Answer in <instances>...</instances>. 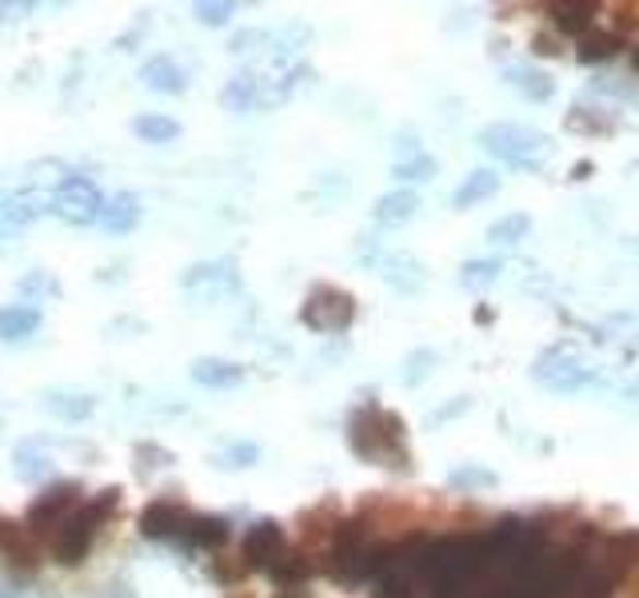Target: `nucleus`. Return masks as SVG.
<instances>
[{
    "mask_svg": "<svg viewBox=\"0 0 639 598\" xmlns=\"http://www.w3.org/2000/svg\"><path fill=\"white\" fill-rule=\"evenodd\" d=\"M348 447L368 463L383 467H404L407 471V447H404V423L395 411H383L376 403H364L348 415Z\"/></svg>",
    "mask_w": 639,
    "mask_h": 598,
    "instance_id": "nucleus-1",
    "label": "nucleus"
},
{
    "mask_svg": "<svg viewBox=\"0 0 639 598\" xmlns=\"http://www.w3.org/2000/svg\"><path fill=\"white\" fill-rule=\"evenodd\" d=\"M117 506H120V487H108V491H100L96 499H88V503L76 506V511L69 515V523H64V527L48 539L52 559H57L60 566H81L84 559H88V551H93L96 530L113 518Z\"/></svg>",
    "mask_w": 639,
    "mask_h": 598,
    "instance_id": "nucleus-2",
    "label": "nucleus"
},
{
    "mask_svg": "<svg viewBox=\"0 0 639 598\" xmlns=\"http://www.w3.org/2000/svg\"><path fill=\"white\" fill-rule=\"evenodd\" d=\"M480 144H484L488 156H500L504 164H516V168H540V164L552 156V140H547L540 128L511 124V120L484 128V132H480Z\"/></svg>",
    "mask_w": 639,
    "mask_h": 598,
    "instance_id": "nucleus-3",
    "label": "nucleus"
},
{
    "mask_svg": "<svg viewBox=\"0 0 639 598\" xmlns=\"http://www.w3.org/2000/svg\"><path fill=\"white\" fill-rule=\"evenodd\" d=\"M352 320H356V299H352V291L332 288V284H316L304 296L300 323H308L312 332H348Z\"/></svg>",
    "mask_w": 639,
    "mask_h": 598,
    "instance_id": "nucleus-4",
    "label": "nucleus"
},
{
    "mask_svg": "<svg viewBox=\"0 0 639 598\" xmlns=\"http://www.w3.org/2000/svg\"><path fill=\"white\" fill-rule=\"evenodd\" d=\"M532 375L544 383V387H552V392H580V387H588V383H600V375L583 363L580 351H576L571 344L547 347L544 356L535 359Z\"/></svg>",
    "mask_w": 639,
    "mask_h": 598,
    "instance_id": "nucleus-5",
    "label": "nucleus"
},
{
    "mask_svg": "<svg viewBox=\"0 0 639 598\" xmlns=\"http://www.w3.org/2000/svg\"><path fill=\"white\" fill-rule=\"evenodd\" d=\"M81 503L84 499H81V487L76 483H52L45 495L33 499L28 515H24V527L33 530L36 539H52Z\"/></svg>",
    "mask_w": 639,
    "mask_h": 598,
    "instance_id": "nucleus-6",
    "label": "nucleus"
},
{
    "mask_svg": "<svg viewBox=\"0 0 639 598\" xmlns=\"http://www.w3.org/2000/svg\"><path fill=\"white\" fill-rule=\"evenodd\" d=\"M100 207H105V196L96 192L88 176H69L52 196V212L69 224H93V219H100Z\"/></svg>",
    "mask_w": 639,
    "mask_h": 598,
    "instance_id": "nucleus-7",
    "label": "nucleus"
},
{
    "mask_svg": "<svg viewBox=\"0 0 639 598\" xmlns=\"http://www.w3.org/2000/svg\"><path fill=\"white\" fill-rule=\"evenodd\" d=\"M188 523H192V511H185L180 503H168V499H156L140 511V535L144 539H176L185 542Z\"/></svg>",
    "mask_w": 639,
    "mask_h": 598,
    "instance_id": "nucleus-8",
    "label": "nucleus"
},
{
    "mask_svg": "<svg viewBox=\"0 0 639 598\" xmlns=\"http://www.w3.org/2000/svg\"><path fill=\"white\" fill-rule=\"evenodd\" d=\"M639 566V530H616L595 547V571H604L619 583V578Z\"/></svg>",
    "mask_w": 639,
    "mask_h": 598,
    "instance_id": "nucleus-9",
    "label": "nucleus"
},
{
    "mask_svg": "<svg viewBox=\"0 0 639 598\" xmlns=\"http://www.w3.org/2000/svg\"><path fill=\"white\" fill-rule=\"evenodd\" d=\"M288 542H284V530H280V523H272V518H260V523H252L245 535V542H240V559H245L248 571H268V566L276 563V554L284 551Z\"/></svg>",
    "mask_w": 639,
    "mask_h": 598,
    "instance_id": "nucleus-10",
    "label": "nucleus"
},
{
    "mask_svg": "<svg viewBox=\"0 0 639 598\" xmlns=\"http://www.w3.org/2000/svg\"><path fill=\"white\" fill-rule=\"evenodd\" d=\"M0 551L16 571H36L40 566V542L24 523H0Z\"/></svg>",
    "mask_w": 639,
    "mask_h": 598,
    "instance_id": "nucleus-11",
    "label": "nucleus"
},
{
    "mask_svg": "<svg viewBox=\"0 0 639 598\" xmlns=\"http://www.w3.org/2000/svg\"><path fill=\"white\" fill-rule=\"evenodd\" d=\"M45 204H52V196H36V192H28V196H9L0 200V240L4 236H16V231L24 228V224H33L40 212H48Z\"/></svg>",
    "mask_w": 639,
    "mask_h": 598,
    "instance_id": "nucleus-12",
    "label": "nucleus"
},
{
    "mask_svg": "<svg viewBox=\"0 0 639 598\" xmlns=\"http://www.w3.org/2000/svg\"><path fill=\"white\" fill-rule=\"evenodd\" d=\"M140 81L149 84L152 93H168V96L185 93V88H188L185 69H180V64H176L173 57H152V60H144V64H140Z\"/></svg>",
    "mask_w": 639,
    "mask_h": 598,
    "instance_id": "nucleus-13",
    "label": "nucleus"
},
{
    "mask_svg": "<svg viewBox=\"0 0 639 598\" xmlns=\"http://www.w3.org/2000/svg\"><path fill=\"white\" fill-rule=\"evenodd\" d=\"M192 380L200 387H212V392H224V387H236V383H245V368L233 363V359H216V356H204L192 363Z\"/></svg>",
    "mask_w": 639,
    "mask_h": 598,
    "instance_id": "nucleus-14",
    "label": "nucleus"
},
{
    "mask_svg": "<svg viewBox=\"0 0 639 598\" xmlns=\"http://www.w3.org/2000/svg\"><path fill=\"white\" fill-rule=\"evenodd\" d=\"M504 81L516 88V93L523 96V100H535V104H544L552 100V93H556V84H552V76L540 69H532V64H516V69L504 72Z\"/></svg>",
    "mask_w": 639,
    "mask_h": 598,
    "instance_id": "nucleus-15",
    "label": "nucleus"
},
{
    "mask_svg": "<svg viewBox=\"0 0 639 598\" xmlns=\"http://www.w3.org/2000/svg\"><path fill=\"white\" fill-rule=\"evenodd\" d=\"M416 207H419V196L412 192V188H395V192L376 200L372 219L376 224H383V228H392V224H407V219L416 216Z\"/></svg>",
    "mask_w": 639,
    "mask_h": 598,
    "instance_id": "nucleus-16",
    "label": "nucleus"
},
{
    "mask_svg": "<svg viewBox=\"0 0 639 598\" xmlns=\"http://www.w3.org/2000/svg\"><path fill=\"white\" fill-rule=\"evenodd\" d=\"M552 24H556L559 33L568 36H588L595 24V12H600V4H592V0H580V4H552Z\"/></svg>",
    "mask_w": 639,
    "mask_h": 598,
    "instance_id": "nucleus-17",
    "label": "nucleus"
},
{
    "mask_svg": "<svg viewBox=\"0 0 639 598\" xmlns=\"http://www.w3.org/2000/svg\"><path fill=\"white\" fill-rule=\"evenodd\" d=\"M268 575L276 578L280 587H308V575H312V559L296 547H284L276 554V563L268 566Z\"/></svg>",
    "mask_w": 639,
    "mask_h": 598,
    "instance_id": "nucleus-18",
    "label": "nucleus"
},
{
    "mask_svg": "<svg viewBox=\"0 0 639 598\" xmlns=\"http://www.w3.org/2000/svg\"><path fill=\"white\" fill-rule=\"evenodd\" d=\"M496 192H500V176L492 172V168H476V172L468 176L464 184L455 188L452 204H455V212H468L472 204H480V200L496 196Z\"/></svg>",
    "mask_w": 639,
    "mask_h": 598,
    "instance_id": "nucleus-19",
    "label": "nucleus"
},
{
    "mask_svg": "<svg viewBox=\"0 0 639 598\" xmlns=\"http://www.w3.org/2000/svg\"><path fill=\"white\" fill-rule=\"evenodd\" d=\"M228 523L216 515H192V523H188V535L185 542L188 547H200V551H216V547H224L228 542Z\"/></svg>",
    "mask_w": 639,
    "mask_h": 598,
    "instance_id": "nucleus-20",
    "label": "nucleus"
},
{
    "mask_svg": "<svg viewBox=\"0 0 639 598\" xmlns=\"http://www.w3.org/2000/svg\"><path fill=\"white\" fill-rule=\"evenodd\" d=\"M45 407L57 415V419H64V423H81V419H88V415L96 411V399L84 392H48Z\"/></svg>",
    "mask_w": 639,
    "mask_h": 598,
    "instance_id": "nucleus-21",
    "label": "nucleus"
},
{
    "mask_svg": "<svg viewBox=\"0 0 639 598\" xmlns=\"http://www.w3.org/2000/svg\"><path fill=\"white\" fill-rule=\"evenodd\" d=\"M137 219H140V200L132 196V192H117V196H108L105 207H100V224H105L108 231L137 228Z\"/></svg>",
    "mask_w": 639,
    "mask_h": 598,
    "instance_id": "nucleus-22",
    "label": "nucleus"
},
{
    "mask_svg": "<svg viewBox=\"0 0 639 598\" xmlns=\"http://www.w3.org/2000/svg\"><path fill=\"white\" fill-rule=\"evenodd\" d=\"M36 327H40V311L36 308H24V303L0 308V339H28Z\"/></svg>",
    "mask_w": 639,
    "mask_h": 598,
    "instance_id": "nucleus-23",
    "label": "nucleus"
},
{
    "mask_svg": "<svg viewBox=\"0 0 639 598\" xmlns=\"http://www.w3.org/2000/svg\"><path fill=\"white\" fill-rule=\"evenodd\" d=\"M16 475H21L24 483H40V479H48V475H52V459H48L45 451H40V443H36V439H28V443H21V447H16Z\"/></svg>",
    "mask_w": 639,
    "mask_h": 598,
    "instance_id": "nucleus-24",
    "label": "nucleus"
},
{
    "mask_svg": "<svg viewBox=\"0 0 639 598\" xmlns=\"http://www.w3.org/2000/svg\"><path fill=\"white\" fill-rule=\"evenodd\" d=\"M383 279L400 291H419V284H424V267H419L412 255H388V260H383Z\"/></svg>",
    "mask_w": 639,
    "mask_h": 598,
    "instance_id": "nucleus-25",
    "label": "nucleus"
},
{
    "mask_svg": "<svg viewBox=\"0 0 639 598\" xmlns=\"http://www.w3.org/2000/svg\"><path fill=\"white\" fill-rule=\"evenodd\" d=\"M564 128L568 132H583V136H607V132H616V116L600 112V108H571Z\"/></svg>",
    "mask_w": 639,
    "mask_h": 598,
    "instance_id": "nucleus-26",
    "label": "nucleus"
},
{
    "mask_svg": "<svg viewBox=\"0 0 639 598\" xmlns=\"http://www.w3.org/2000/svg\"><path fill=\"white\" fill-rule=\"evenodd\" d=\"M256 96H260V81H256L252 72H240V76H233V81L224 84L221 104L233 108V112H248V108H256Z\"/></svg>",
    "mask_w": 639,
    "mask_h": 598,
    "instance_id": "nucleus-27",
    "label": "nucleus"
},
{
    "mask_svg": "<svg viewBox=\"0 0 639 598\" xmlns=\"http://www.w3.org/2000/svg\"><path fill=\"white\" fill-rule=\"evenodd\" d=\"M132 132H137L140 140H149V144H168V140L180 136V124H176L173 116L149 112V116H137V120H132Z\"/></svg>",
    "mask_w": 639,
    "mask_h": 598,
    "instance_id": "nucleus-28",
    "label": "nucleus"
},
{
    "mask_svg": "<svg viewBox=\"0 0 639 598\" xmlns=\"http://www.w3.org/2000/svg\"><path fill=\"white\" fill-rule=\"evenodd\" d=\"M624 48V40H619L616 33H588L580 40V48H576V57L583 60V64H600V60H612Z\"/></svg>",
    "mask_w": 639,
    "mask_h": 598,
    "instance_id": "nucleus-29",
    "label": "nucleus"
},
{
    "mask_svg": "<svg viewBox=\"0 0 639 598\" xmlns=\"http://www.w3.org/2000/svg\"><path fill=\"white\" fill-rule=\"evenodd\" d=\"M532 228V219L523 216V212H511V216H500L496 224L488 228V240L492 243H520Z\"/></svg>",
    "mask_w": 639,
    "mask_h": 598,
    "instance_id": "nucleus-30",
    "label": "nucleus"
},
{
    "mask_svg": "<svg viewBox=\"0 0 639 598\" xmlns=\"http://www.w3.org/2000/svg\"><path fill=\"white\" fill-rule=\"evenodd\" d=\"M496 276H500V260H468L460 267V284L472 291H484Z\"/></svg>",
    "mask_w": 639,
    "mask_h": 598,
    "instance_id": "nucleus-31",
    "label": "nucleus"
},
{
    "mask_svg": "<svg viewBox=\"0 0 639 598\" xmlns=\"http://www.w3.org/2000/svg\"><path fill=\"white\" fill-rule=\"evenodd\" d=\"M496 471L488 467H476V463H468V467H455L452 471V487L455 491H480V487H496Z\"/></svg>",
    "mask_w": 639,
    "mask_h": 598,
    "instance_id": "nucleus-32",
    "label": "nucleus"
},
{
    "mask_svg": "<svg viewBox=\"0 0 639 598\" xmlns=\"http://www.w3.org/2000/svg\"><path fill=\"white\" fill-rule=\"evenodd\" d=\"M392 176L395 180H428V176H436V160L424 156V152H412L404 160H395Z\"/></svg>",
    "mask_w": 639,
    "mask_h": 598,
    "instance_id": "nucleus-33",
    "label": "nucleus"
},
{
    "mask_svg": "<svg viewBox=\"0 0 639 598\" xmlns=\"http://www.w3.org/2000/svg\"><path fill=\"white\" fill-rule=\"evenodd\" d=\"M440 363V356L436 351H428V347H419V351H412L407 356V363H404V383L407 387H416V383H424L428 380V371Z\"/></svg>",
    "mask_w": 639,
    "mask_h": 598,
    "instance_id": "nucleus-34",
    "label": "nucleus"
},
{
    "mask_svg": "<svg viewBox=\"0 0 639 598\" xmlns=\"http://www.w3.org/2000/svg\"><path fill=\"white\" fill-rule=\"evenodd\" d=\"M233 4H224V0H200V4H192V16H197L200 24H209V28H221V24L233 21Z\"/></svg>",
    "mask_w": 639,
    "mask_h": 598,
    "instance_id": "nucleus-35",
    "label": "nucleus"
},
{
    "mask_svg": "<svg viewBox=\"0 0 639 598\" xmlns=\"http://www.w3.org/2000/svg\"><path fill=\"white\" fill-rule=\"evenodd\" d=\"M21 288V296H45V299H52V296H60V284L48 272H28V276L16 284Z\"/></svg>",
    "mask_w": 639,
    "mask_h": 598,
    "instance_id": "nucleus-36",
    "label": "nucleus"
},
{
    "mask_svg": "<svg viewBox=\"0 0 639 598\" xmlns=\"http://www.w3.org/2000/svg\"><path fill=\"white\" fill-rule=\"evenodd\" d=\"M209 571H212V578H216V583H224V587H233V583H240V578H245V559H240V563H228V559H212L209 563Z\"/></svg>",
    "mask_w": 639,
    "mask_h": 598,
    "instance_id": "nucleus-37",
    "label": "nucleus"
},
{
    "mask_svg": "<svg viewBox=\"0 0 639 598\" xmlns=\"http://www.w3.org/2000/svg\"><path fill=\"white\" fill-rule=\"evenodd\" d=\"M260 459V447L256 443H233V447L221 455V467H252Z\"/></svg>",
    "mask_w": 639,
    "mask_h": 598,
    "instance_id": "nucleus-38",
    "label": "nucleus"
},
{
    "mask_svg": "<svg viewBox=\"0 0 639 598\" xmlns=\"http://www.w3.org/2000/svg\"><path fill=\"white\" fill-rule=\"evenodd\" d=\"M252 45H268V33H260V28H245V33L233 36V45H228V48L245 57V52H252Z\"/></svg>",
    "mask_w": 639,
    "mask_h": 598,
    "instance_id": "nucleus-39",
    "label": "nucleus"
},
{
    "mask_svg": "<svg viewBox=\"0 0 639 598\" xmlns=\"http://www.w3.org/2000/svg\"><path fill=\"white\" fill-rule=\"evenodd\" d=\"M532 52H540V57H559V52H564V40H559L556 33H535Z\"/></svg>",
    "mask_w": 639,
    "mask_h": 598,
    "instance_id": "nucleus-40",
    "label": "nucleus"
},
{
    "mask_svg": "<svg viewBox=\"0 0 639 598\" xmlns=\"http://www.w3.org/2000/svg\"><path fill=\"white\" fill-rule=\"evenodd\" d=\"M468 407H472V399H468V395H455V399L448 403V407H440V411L428 415V423H443V419H455V415H464Z\"/></svg>",
    "mask_w": 639,
    "mask_h": 598,
    "instance_id": "nucleus-41",
    "label": "nucleus"
},
{
    "mask_svg": "<svg viewBox=\"0 0 639 598\" xmlns=\"http://www.w3.org/2000/svg\"><path fill=\"white\" fill-rule=\"evenodd\" d=\"M33 4H0V21H24V16H33Z\"/></svg>",
    "mask_w": 639,
    "mask_h": 598,
    "instance_id": "nucleus-42",
    "label": "nucleus"
},
{
    "mask_svg": "<svg viewBox=\"0 0 639 598\" xmlns=\"http://www.w3.org/2000/svg\"><path fill=\"white\" fill-rule=\"evenodd\" d=\"M272 598H316V595L308 587H280Z\"/></svg>",
    "mask_w": 639,
    "mask_h": 598,
    "instance_id": "nucleus-43",
    "label": "nucleus"
},
{
    "mask_svg": "<svg viewBox=\"0 0 639 598\" xmlns=\"http://www.w3.org/2000/svg\"><path fill=\"white\" fill-rule=\"evenodd\" d=\"M624 399L639 403V380H636V383H628V387H624Z\"/></svg>",
    "mask_w": 639,
    "mask_h": 598,
    "instance_id": "nucleus-44",
    "label": "nucleus"
},
{
    "mask_svg": "<svg viewBox=\"0 0 639 598\" xmlns=\"http://www.w3.org/2000/svg\"><path fill=\"white\" fill-rule=\"evenodd\" d=\"M588 172H592V164H588V160L576 164V180H583V176H588Z\"/></svg>",
    "mask_w": 639,
    "mask_h": 598,
    "instance_id": "nucleus-45",
    "label": "nucleus"
},
{
    "mask_svg": "<svg viewBox=\"0 0 639 598\" xmlns=\"http://www.w3.org/2000/svg\"><path fill=\"white\" fill-rule=\"evenodd\" d=\"M631 64H636V72H639V48H636V57H631Z\"/></svg>",
    "mask_w": 639,
    "mask_h": 598,
    "instance_id": "nucleus-46",
    "label": "nucleus"
},
{
    "mask_svg": "<svg viewBox=\"0 0 639 598\" xmlns=\"http://www.w3.org/2000/svg\"><path fill=\"white\" fill-rule=\"evenodd\" d=\"M236 598H248V595H240V590H236Z\"/></svg>",
    "mask_w": 639,
    "mask_h": 598,
    "instance_id": "nucleus-47",
    "label": "nucleus"
}]
</instances>
